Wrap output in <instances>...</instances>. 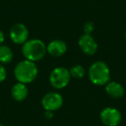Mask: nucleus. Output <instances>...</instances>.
<instances>
[{"label":"nucleus","mask_w":126,"mask_h":126,"mask_svg":"<svg viewBox=\"0 0 126 126\" xmlns=\"http://www.w3.org/2000/svg\"><path fill=\"white\" fill-rule=\"evenodd\" d=\"M11 93L13 99H15L16 101L21 102L25 100L27 97H28L29 90L25 84L17 82L12 86Z\"/></svg>","instance_id":"9b49d317"},{"label":"nucleus","mask_w":126,"mask_h":126,"mask_svg":"<svg viewBox=\"0 0 126 126\" xmlns=\"http://www.w3.org/2000/svg\"><path fill=\"white\" fill-rule=\"evenodd\" d=\"M79 47L86 55H93L98 50V43L91 35L84 34L79 39Z\"/></svg>","instance_id":"6e6552de"},{"label":"nucleus","mask_w":126,"mask_h":126,"mask_svg":"<svg viewBox=\"0 0 126 126\" xmlns=\"http://www.w3.org/2000/svg\"><path fill=\"white\" fill-rule=\"evenodd\" d=\"M46 117H47V118H52L53 111H46Z\"/></svg>","instance_id":"f3484780"},{"label":"nucleus","mask_w":126,"mask_h":126,"mask_svg":"<svg viewBox=\"0 0 126 126\" xmlns=\"http://www.w3.org/2000/svg\"><path fill=\"white\" fill-rule=\"evenodd\" d=\"M67 46L62 40H53L47 45V53L53 57H61L67 52Z\"/></svg>","instance_id":"1a4fd4ad"},{"label":"nucleus","mask_w":126,"mask_h":126,"mask_svg":"<svg viewBox=\"0 0 126 126\" xmlns=\"http://www.w3.org/2000/svg\"><path fill=\"white\" fill-rule=\"evenodd\" d=\"M83 30H84V34L91 35L93 30H94V24L92 22H87V23H86L84 24Z\"/></svg>","instance_id":"4468645a"},{"label":"nucleus","mask_w":126,"mask_h":126,"mask_svg":"<svg viewBox=\"0 0 126 126\" xmlns=\"http://www.w3.org/2000/svg\"><path fill=\"white\" fill-rule=\"evenodd\" d=\"M124 38H125V40H126V32H125V34H124Z\"/></svg>","instance_id":"a211bd4d"},{"label":"nucleus","mask_w":126,"mask_h":126,"mask_svg":"<svg viewBox=\"0 0 126 126\" xmlns=\"http://www.w3.org/2000/svg\"><path fill=\"white\" fill-rule=\"evenodd\" d=\"M10 38L17 45H23L29 40V30L23 23H15L10 30Z\"/></svg>","instance_id":"0eeeda50"},{"label":"nucleus","mask_w":126,"mask_h":126,"mask_svg":"<svg viewBox=\"0 0 126 126\" xmlns=\"http://www.w3.org/2000/svg\"><path fill=\"white\" fill-rule=\"evenodd\" d=\"M47 53V45L40 39H30L22 47L24 59L36 62L41 61Z\"/></svg>","instance_id":"f03ea898"},{"label":"nucleus","mask_w":126,"mask_h":126,"mask_svg":"<svg viewBox=\"0 0 126 126\" xmlns=\"http://www.w3.org/2000/svg\"><path fill=\"white\" fill-rule=\"evenodd\" d=\"M69 73H70L71 78L81 79L84 77L85 74H86V69L81 65H74L69 69Z\"/></svg>","instance_id":"ddd939ff"},{"label":"nucleus","mask_w":126,"mask_h":126,"mask_svg":"<svg viewBox=\"0 0 126 126\" xmlns=\"http://www.w3.org/2000/svg\"><path fill=\"white\" fill-rule=\"evenodd\" d=\"M4 40H5V35H4V33L0 30V45H3V43L4 42Z\"/></svg>","instance_id":"dca6fc26"},{"label":"nucleus","mask_w":126,"mask_h":126,"mask_svg":"<svg viewBox=\"0 0 126 126\" xmlns=\"http://www.w3.org/2000/svg\"><path fill=\"white\" fill-rule=\"evenodd\" d=\"M16 80L23 84L32 83L38 75V67L35 62L24 59L17 63L14 69Z\"/></svg>","instance_id":"f257e3e1"},{"label":"nucleus","mask_w":126,"mask_h":126,"mask_svg":"<svg viewBox=\"0 0 126 126\" xmlns=\"http://www.w3.org/2000/svg\"><path fill=\"white\" fill-rule=\"evenodd\" d=\"M7 77V72H6L5 67H4L3 64L0 63V83L3 82Z\"/></svg>","instance_id":"2eb2a0df"},{"label":"nucleus","mask_w":126,"mask_h":126,"mask_svg":"<svg viewBox=\"0 0 126 126\" xmlns=\"http://www.w3.org/2000/svg\"><path fill=\"white\" fill-rule=\"evenodd\" d=\"M14 54L12 49L6 45H0V63L1 64H9L12 61Z\"/></svg>","instance_id":"f8f14e48"},{"label":"nucleus","mask_w":126,"mask_h":126,"mask_svg":"<svg viewBox=\"0 0 126 126\" xmlns=\"http://www.w3.org/2000/svg\"><path fill=\"white\" fill-rule=\"evenodd\" d=\"M0 126H5V125H4V124H0Z\"/></svg>","instance_id":"6ab92c4d"},{"label":"nucleus","mask_w":126,"mask_h":126,"mask_svg":"<svg viewBox=\"0 0 126 126\" xmlns=\"http://www.w3.org/2000/svg\"><path fill=\"white\" fill-rule=\"evenodd\" d=\"M105 92L110 98H120L124 94V88L117 81H109L105 85Z\"/></svg>","instance_id":"9d476101"},{"label":"nucleus","mask_w":126,"mask_h":126,"mask_svg":"<svg viewBox=\"0 0 126 126\" xmlns=\"http://www.w3.org/2000/svg\"><path fill=\"white\" fill-rule=\"evenodd\" d=\"M100 120L105 126H117L122 120V115L117 109L106 107L100 112Z\"/></svg>","instance_id":"423d86ee"},{"label":"nucleus","mask_w":126,"mask_h":126,"mask_svg":"<svg viewBox=\"0 0 126 126\" xmlns=\"http://www.w3.org/2000/svg\"><path fill=\"white\" fill-rule=\"evenodd\" d=\"M88 77L93 84L96 86H105L110 81V68L104 61H95L89 67Z\"/></svg>","instance_id":"7ed1b4c3"},{"label":"nucleus","mask_w":126,"mask_h":126,"mask_svg":"<svg viewBox=\"0 0 126 126\" xmlns=\"http://www.w3.org/2000/svg\"><path fill=\"white\" fill-rule=\"evenodd\" d=\"M63 98L59 93L50 92L43 96L42 99V106L46 111H54L62 106Z\"/></svg>","instance_id":"39448f33"},{"label":"nucleus","mask_w":126,"mask_h":126,"mask_svg":"<svg viewBox=\"0 0 126 126\" xmlns=\"http://www.w3.org/2000/svg\"><path fill=\"white\" fill-rule=\"evenodd\" d=\"M71 79L69 69L63 67H57L51 71L49 74V82L55 89H62L68 85Z\"/></svg>","instance_id":"20e7f679"}]
</instances>
